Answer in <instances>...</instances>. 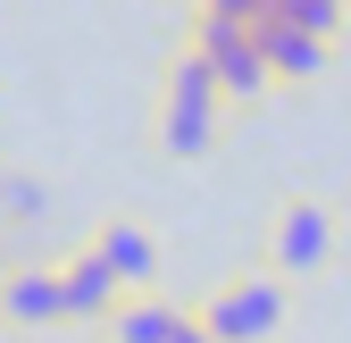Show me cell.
<instances>
[{
  "label": "cell",
  "instance_id": "obj_1",
  "mask_svg": "<svg viewBox=\"0 0 351 343\" xmlns=\"http://www.w3.org/2000/svg\"><path fill=\"white\" fill-rule=\"evenodd\" d=\"M167 109H159V143L176 151V159H201V151H217V109H226V93H217V75H209V59L193 51H176L167 59Z\"/></svg>",
  "mask_w": 351,
  "mask_h": 343
},
{
  "label": "cell",
  "instance_id": "obj_2",
  "mask_svg": "<svg viewBox=\"0 0 351 343\" xmlns=\"http://www.w3.org/2000/svg\"><path fill=\"white\" fill-rule=\"evenodd\" d=\"M201 327H209L217 343H268V335L285 327V276H276V268H251V276H234V285H217L209 310H201Z\"/></svg>",
  "mask_w": 351,
  "mask_h": 343
},
{
  "label": "cell",
  "instance_id": "obj_3",
  "mask_svg": "<svg viewBox=\"0 0 351 343\" xmlns=\"http://www.w3.org/2000/svg\"><path fill=\"white\" fill-rule=\"evenodd\" d=\"M193 51L209 59V75H217V93H226V101H259V93L276 84L268 51H259V34L217 25V17H201V9H193Z\"/></svg>",
  "mask_w": 351,
  "mask_h": 343
},
{
  "label": "cell",
  "instance_id": "obj_4",
  "mask_svg": "<svg viewBox=\"0 0 351 343\" xmlns=\"http://www.w3.org/2000/svg\"><path fill=\"white\" fill-rule=\"evenodd\" d=\"M268 260H276V276L293 285V276H318L326 260H335V218H326V201H285L276 218H268Z\"/></svg>",
  "mask_w": 351,
  "mask_h": 343
},
{
  "label": "cell",
  "instance_id": "obj_5",
  "mask_svg": "<svg viewBox=\"0 0 351 343\" xmlns=\"http://www.w3.org/2000/svg\"><path fill=\"white\" fill-rule=\"evenodd\" d=\"M0 318L9 327H67L59 268H0Z\"/></svg>",
  "mask_w": 351,
  "mask_h": 343
},
{
  "label": "cell",
  "instance_id": "obj_6",
  "mask_svg": "<svg viewBox=\"0 0 351 343\" xmlns=\"http://www.w3.org/2000/svg\"><path fill=\"white\" fill-rule=\"evenodd\" d=\"M93 251L109 260V276H117L125 293H151V276H159V243H151L143 218H109V226L93 235Z\"/></svg>",
  "mask_w": 351,
  "mask_h": 343
},
{
  "label": "cell",
  "instance_id": "obj_7",
  "mask_svg": "<svg viewBox=\"0 0 351 343\" xmlns=\"http://www.w3.org/2000/svg\"><path fill=\"white\" fill-rule=\"evenodd\" d=\"M59 293H67V318H117L125 302H134V293L109 276V260H101V251H75V260L59 268Z\"/></svg>",
  "mask_w": 351,
  "mask_h": 343
},
{
  "label": "cell",
  "instance_id": "obj_8",
  "mask_svg": "<svg viewBox=\"0 0 351 343\" xmlns=\"http://www.w3.org/2000/svg\"><path fill=\"white\" fill-rule=\"evenodd\" d=\"M184 327H193V310L159 302V293H134V302H125V310L109 318V335H117V343H176Z\"/></svg>",
  "mask_w": 351,
  "mask_h": 343
},
{
  "label": "cell",
  "instance_id": "obj_9",
  "mask_svg": "<svg viewBox=\"0 0 351 343\" xmlns=\"http://www.w3.org/2000/svg\"><path fill=\"white\" fill-rule=\"evenodd\" d=\"M259 51H268V67H276V75H293V84L326 67V42H310V34H293V25H268V34H259Z\"/></svg>",
  "mask_w": 351,
  "mask_h": 343
},
{
  "label": "cell",
  "instance_id": "obj_10",
  "mask_svg": "<svg viewBox=\"0 0 351 343\" xmlns=\"http://www.w3.org/2000/svg\"><path fill=\"white\" fill-rule=\"evenodd\" d=\"M343 17H351L343 0H276V9H268V25H293V34H310V42H335ZM268 25H259V34H268Z\"/></svg>",
  "mask_w": 351,
  "mask_h": 343
},
{
  "label": "cell",
  "instance_id": "obj_11",
  "mask_svg": "<svg viewBox=\"0 0 351 343\" xmlns=\"http://www.w3.org/2000/svg\"><path fill=\"white\" fill-rule=\"evenodd\" d=\"M0 218H17V226L42 218V185L34 176H0Z\"/></svg>",
  "mask_w": 351,
  "mask_h": 343
},
{
  "label": "cell",
  "instance_id": "obj_12",
  "mask_svg": "<svg viewBox=\"0 0 351 343\" xmlns=\"http://www.w3.org/2000/svg\"><path fill=\"white\" fill-rule=\"evenodd\" d=\"M176 343H217V335H209V327H201V318H193V327H184V335H176Z\"/></svg>",
  "mask_w": 351,
  "mask_h": 343
},
{
  "label": "cell",
  "instance_id": "obj_13",
  "mask_svg": "<svg viewBox=\"0 0 351 343\" xmlns=\"http://www.w3.org/2000/svg\"><path fill=\"white\" fill-rule=\"evenodd\" d=\"M343 9H351V0H343Z\"/></svg>",
  "mask_w": 351,
  "mask_h": 343
}]
</instances>
